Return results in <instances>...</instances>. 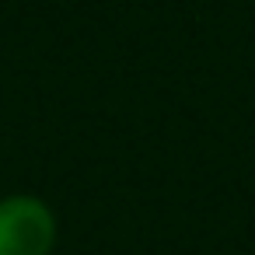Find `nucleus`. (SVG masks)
<instances>
[{
  "label": "nucleus",
  "instance_id": "nucleus-1",
  "mask_svg": "<svg viewBox=\"0 0 255 255\" xmlns=\"http://www.w3.org/2000/svg\"><path fill=\"white\" fill-rule=\"evenodd\" d=\"M56 245V213L32 192L0 196V255H49Z\"/></svg>",
  "mask_w": 255,
  "mask_h": 255
}]
</instances>
